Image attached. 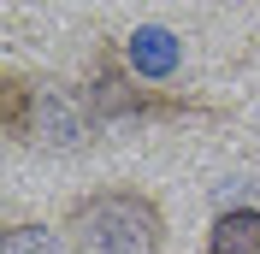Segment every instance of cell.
Masks as SVG:
<instances>
[{
    "instance_id": "1",
    "label": "cell",
    "mask_w": 260,
    "mask_h": 254,
    "mask_svg": "<svg viewBox=\"0 0 260 254\" xmlns=\"http://www.w3.org/2000/svg\"><path fill=\"white\" fill-rule=\"evenodd\" d=\"M71 248L77 254H160L166 213L142 189H95L71 201Z\"/></svg>"
},
{
    "instance_id": "2",
    "label": "cell",
    "mask_w": 260,
    "mask_h": 254,
    "mask_svg": "<svg viewBox=\"0 0 260 254\" xmlns=\"http://www.w3.org/2000/svg\"><path fill=\"white\" fill-rule=\"evenodd\" d=\"M6 130L18 142H42V148H77L89 136V107L77 101V89L65 83H6Z\"/></svg>"
},
{
    "instance_id": "3",
    "label": "cell",
    "mask_w": 260,
    "mask_h": 254,
    "mask_svg": "<svg viewBox=\"0 0 260 254\" xmlns=\"http://www.w3.org/2000/svg\"><path fill=\"white\" fill-rule=\"evenodd\" d=\"M207 254H260V207H231L207 231Z\"/></svg>"
},
{
    "instance_id": "4",
    "label": "cell",
    "mask_w": 260,
    "mask_h": 254,
    "mask_svg": "<svg viewBox=\"0 0 260 254\" xmlns=\"http://www.w3.org/2000/svg\"><path fill=\"white\" fill-rule=\"evenodd\" d=\"M0 254H71V242H65L59 231H48V225L18 219V225H6V237H0Z\"/></svg>"
}]
</instances>
